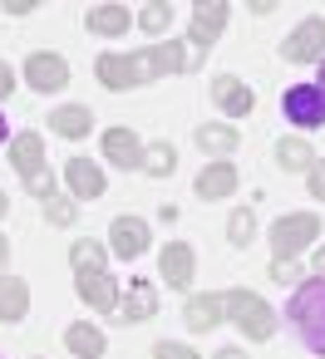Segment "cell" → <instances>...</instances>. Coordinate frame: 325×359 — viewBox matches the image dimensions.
<instances>
[{"label": "cell", "instance_id": "cell-1", "mask_svg": "<svg viewBox=\"0 0 325 359\" xmlns=\"http://www.w3.org/2000/svg\"><path fill=\"white\" fill-rule=\"evenodd\" d=\"M99 84L109 89H133V84H153L158 74H178V69H192V55L168 40V45H148L138 55H99Z\"/></svg>", "mask_w": 325, "mask_h": 359}, {"label": "cell", "instance_id": "cell-2", "mask_svg": "<svg viewBox=\"0 0 325 359\" xmlns=\"http://www.w3.org/2000/svg\"><path fill=\"white\" fill-rule=\"evenodd\" d=\"M69 261H74V290H79V300L89 310H99V315H114L119 310V280L104 271V246L99 241H74Z\"/></svg>", "mask_w": 325, "mask_h": 359}, {"label": "cell", "instance_id": "cell-3", "mask_svg": "<svg viewBox=\"0 0 325 359\" xmlns=\"http://www.w3.org/2000/svg\"><path fill=\"white\" fill-rule=\"evenodd\" d=\"M286 320L296 325V334L305 339V349H315L325 359V276L300 280V290L286 305Z\"/></svg>", "mask_w": 325, "mask_h": 359}, {"label": "cell", "instance_id": "cell-4", "mask_svg": "<svg viewBox=\"0 0 325 359\" xmlns=\"http://www.w3.org/2000/svg\"><path fill=\"white\" fill-rule=\"evenodd\" d=\"M227 315H232V325L246 339H271L276 334V310L261 295H251V290H232L227 295Z\"/></svg>", "mask_w": 325, "mask_h": 359}, {"label": "cell", "instance_id": "cell-5", "mask_svg": "<svg viewBox=\"0 0 325 359\" xmlns=\"http://www.w3.org/2000/svg\"><path fill=\"white\" fill-rule=\"evenodd\" d=\"M320 236V217L315 212H296V217H281L276 226H271V246H276V261H291V256H300L310 241Z\"/></svg>", "mask_w": 325, "mask_h": 359}, {"label": "cell", "instance_id": "cell-6", "mask_svg": "<svg viewBox=\"0 0 325 359\" xmlns=\"http://www.w3.org/2000/svg\"><path fill=\"white\" fill-rule=\"evenodd\" d=\"M281 114H286V123H296V128H320V123H325V94H320L315 84H291V89L281 94Z\"/></svg>", "mask_w": 325, "mask_h": 359}, {"label": "cell", "instance_id": "cell-7", "mask_svg": "<svg viewBox=\"0 0 325 359\" xmlns=\"http://www.w3.org/2000/svg\"><path fill=\"white\" fill-rule=\"evenodd\" d=\"M281 55H286L291 65H320V60H325V20H320V15L300 20V25L286 35Z\"/></svg>", "mask_w": 325, "mask_h": 359}, {"label": "cell", "instance_id": "cell-8", "mask_svg": "<svg viewBox=\"0 0 325 359\" xmlns=\"http://www.w3.org/2000/svg\"><path fill=\"white\" fill-rule=\"evenodd\" d=\"M227 30V0H197L192 6V25H187V45L212 50V40Z\"/></svg>", "mask_w": 325, "mask_h": 359}, {"label": "cell", "instance_id": "cell-9", "mask_svg": "<svg viewBox=\"0 0 325 359\" xmlns=\"http://www.w3.org/2000/svg\"><path fill=\"white\" fill-rule=\"evenodd\" d=\"M212 99H217V109H222L227 118H246V114L256 109V94H251L237 74H217V79H212Z\"/></svg>", "mask_w": 325, "mask_h": 359}, {"label": "cell", "instance_id": "cell-10", "mask_svg": "<svg viewBox=\"0 0 325 359\" xmlns=\"http://www.w3.org/2000/svg\"><path fill=\"white\" fill-rule=\"evenodd\" d=\"M25 79H30V89L55 94V89L69 84V65H65L60 55H30V60H25Z\"/></svg>", "mask_w": 325, "mask_h": 359}, {"label": "cell", "instance_id": "cell-11", "mask_svg": "<svg viewBox=\"0 0 325 359\" xmlns=\"http://www.w3.org/2000/svg\"><path fill=\"white\" fill-rule=\"evenodd\" d=\"M109 241H114V251H119L124 261H133V256L148 251V222H143V217H114Z\"/></svg>", "mask_w": 325, "mask_h": 359}, {"label": "cell", "instance_id": "cell-12", "mask_svg": "<svg viewBox=\"0 0 325 359\" xmlns=\"http://www.w3.org/2000/svg\"><path fill=\"white\" fill-rule=\"evenodd\" d=\"M192 266H197V256H192L187 241H168V251L158 256V271H163V280L173 290H187L192 285Z\"/></svg>", "mask_w": 325, "mask_h": 359}, {"label": "cell", "instance_id": "cell-13", "mask_svg": "<svg viewBox=\"0 0 325 359\" xmlns=\"http://www.w3.org/2000/svg\"><path fill=\"white\" fill-rule=\"evenodd\" d=\"M104 158L119 163V168H143V143L133 128H109L104 133Z\"/></svg>", "mask_w": 325, "mask_h": 359}, {"label": "cell", "instance_id": "cell-14", "mask_svg": "<svg viewBox=\"0 0 325 359\" xmlns=\"http://www.w3.org/2000/svg\"><path fill=\"white\" fill-rule=\"evenodd\" d=\"M65 177H69V192H74L79 202H89V197L104 192V168L89 163V158H69V163H65Z\"/></svg>", "mask_w": 325, "mask_h": 359}, {"label": "cell", "instance_id": "cell-15", "mask_svg": "<svg viewBox=\"0 0 325 359\" xmlns=\"http://www.w3.org/2000/svg\"><path fill=\"white\" fill-rule=\"evenodd\" d=\"M11 168H15L20 177L40 172V168H45V138H40V133H20V138H11Z\"/></svg>", "mask_w": 325, "mask_h": 359}, {"label": "cell", "instance_id": "cell-16", "mask_svg": "<svg viewBox=\"0 0 325 359\" xmlns=\"http://www.w3.org/2000/svg\"><path fill=\"white\" fill-rule=\"evenodd\" d=\"M232 192H237V168L232 163H207L197 172V197L217 202V197H232Z\"/></svg>", "mask_w": 325, "mask_h": 359}, {"label": "cell", "instance_id": "cell-17", "mask_svg": "<svg viewBox=\"0 0 325 359\" xmlns=\"http://www.w3.org/2000/svg\"><path fill=\"white\" fill-rule=\"evenodd\" d=\"M227 315V295H192L187 305H183V320H187V330H212L217 320Z\"/></svg>", "mask_w": 325, "mask_h": 359}, {"label": "cell", "instance_id": "cell-18", "mask_svg": "<svg viewBox=\"0 0 325 359\" xmlns=\"http://www.w3.org/2000/svg\"><path fill=\"white\" fill-rule=\"evenodd\" d=\"M65 344H69L74 359H104V330H94L89 320L69 325V330H65Z\"/></svg>", "mask_w": 325, "mask_h": 359}, {"label": "cell", "instance_id": "cell-19", "mask_svg": "<svg viewBox=\"0 0 325 359\" xmlns=\"http://www.w3.org/2000/svg\"><path fill=\"white\" fill-rule=\"evenodd\" d=\"M119 310H124V320H128V325L153 320V315H158V290H153L148 280H133V290H128V300H119Z\"/></svg>", "mask_w": 325, "mask_h": 359}, {"label": "cell", "instance_id": "cell-20", "mask_svg": "<svg viewBox=\"0 0 325 359\" xmlns=\"http://www.w3.org/2000/svg\"><path fill=\"white\" fill-rule=\"evenodd\" d=\"M25 315H30V285L15 280V276H11V280H0V320H11V325H15V320H25Z\"/></svg>", "mask_w": 325, "mask_h": 359}, {"label": "cell", "instance_id": "cell-21", "mask_svg": "<svg viewBox=\"0 0 325 359\" xmlns=\"http://www.w3.org/2000/svg\"><path fill=\"white\" fill-rule=\"evenodd\" d=\"M84 25H89L94 35H124V30L133 25V15H128V6H94V11L84 15Z\"/></svg>", "mask_w": 325, "mask_h": 359}, {"label": "cell", "instance_id": "cell-22", "mask_svg": "<svg viewBox=\"0 0 325 359\" xmlns=\"http://www.w3.org/2000/svg\"><path fill=\"white\" fill-rule=\"evenodd\" d=\"M50 128H55L60 138H84V133L94 128V114H89V109H79V104H65V109H55V114H50Z\"/></svg>", "mask_w": 325, "mask_h": 359}, {"label": "cell", "instance_id": "cell-23", "mask_svg": "<svg viewBox=\"0 0 325 359\" xmlns=\"http://www.w3.org/2000/svg\"><path fill=\"white\" fill-rule=\"evenodd\" d=\"M276 163H281L286 172H310V168H315V153H310L305 138H281V143H276Z\"/></svg>", "mask_w": 325, "mask_h": 359}, {"label": "cell", "instance_id": "cell-24", "mask_svg": "<svg viewBox=\"0 0 325 359\" xmlns=\"http://www.w3.org/2000/svg\"><path fill=\"white\" fill-rule=\"evenodd\" d=\"M237 143H241V133H237L232 123H202V128H197V148H202V153H232Z\"/></svg>", "mask_w": 325, "mask_h": 359}, {"label": "cell", "instance_id": "cell-25", "mask_svg": "<svg viewBox=\"0 0 325 359\" xmlns=\"http://www.w3.org/2000/svg\"><path fill=\"white\" fill-rule=\"evenodd\" d=\"M173 168H178V148H173V143L143 148V172H148V177H173Z\"/></svg>", "mask_w": 325, "mask_h": 359}, {"label": "cell", "instance_id": "cell-26", "mask_svg": "<svg viewBox=\"0 0 325 359\" xmlns=\"http://www.w3.org/2000/svg\"><path fill=\"white\" fill-rule=\"evenodd\" d=\"M173 25V6H163V0H153V6L138 15V30H148V35H163Z\"/></svg>", "mask_w": 325, "mask_h": 359}, {"label": "cell", "instance_id": "cell-27", "mask_svg": "<svg viewBox=\"0 0 325 359\" xmlns=\"http://www.w3.org/2000/svg\"><path fill=\"white\" fill-rule=\"evenodd\" d=\"M227 236H232V246H246V241L256 236V217H251L246 207H237L232 222H227Z\"/></svg>", "mask_w": 325, "mask_h": 359}, {"label": "cell", "instance_id": "cell-28", "mask_svg": "<svg viewBox=\"0 0 325 359\" xmlns=\"http://www.w3.org/2000/svg\"><path fill=\"white\" fill-rule=\"evenodd\" d=\"M45 217H50L55 226H74L79 207H74V202H65V197H50V202H45Z\"/></svg>", "mask_w": 325, "mask_h": 359}, {"label": "cell", "instance_id": "cell-29", "mask_svg": "<svg viewBox=\"0 0 325 359\" xmlns=\"http://www.w3.org/2000/svg\"><path fill=\"white\" fill-rule=\"evenodd\" d=\"M25 187H30V197L50 202V197H55V172H50V168H40V172H30V177H25Z\"/></svg>", "mask_w": 325, "mask_h": 359}, {"label": "cell", "instance_id": "cell-30", "mask_svg": "<svg viewBox=\"0 0 325 359\" xmlns=\"http://www.w3.org/2000/svg\"><path fill=\"white\" fill-rule=\"evenodd\" d=\"M153 359H197V349H187V344H173V339H163V344H153Z\"/></svg>", "mask_w": 325, "mask_h": 359}, {"label": "cell", "instance_id": "cell-31", "mask_svg": "<svg viewBox=\"0 0 325 359\" xmlns=\"http://www.w3.org/2000/svg\"><path fill=\"white\" fill-rule=\"evenodd\" d=\"M310 197H320V202H325V163H315V168H310Z\"/></svg>", "mask_w": 325, "mask_h": 359}, {"label": "cell", "instance_id": "cell-32", "mask_svg": "<svg viewBox=\"0 0 325 359\" xmlns=\"http://www.w3.org/2000/svg\"><path fill=\"white\" fill-rule=\"evenodd\" d=\"M11 89H15V69L0 60V99H11Z\"/></svg>", "mask_w": 325, "mask_h": 359}, {"label": "cell", "instance_id": "cell-33", "mask_svg": "<svg viewBox=\"0 0 325 359\" xmlns=\"http://www.w3.org/2000/svg\"><path fill=\"white\" fill-rule=\"evenodd\" d=\"M271 276H276V280H281V285H286V280H300V276H296V266H291V261H276V266H271Z\"/></svg>", "mask_w": 325, "mask_h": 359}, {"label": "cell", "instance_id": "cell-34", "mask_svg": "<svg viewBox=\"0 0 325 359\" xmlns=\"http://www.w3.org/2000/svg\"><path fill=\"white\" fill-rule=\"evenodd\" d=\"M35 6H40V0H6V11H11V15H30Z\"/></svg>", "mask_w": 325, "mask_h": 359}, {"label": "cell", "instance_id": "cell-35", "mask_svg": "<svg viewBox=\"0 0 325 359\" xmlns=\"http://www.w3.org/2000/svg\"><path fill=\"white\" fill-rule=\"evenodd\" d=\"M217 359H246V354H241L237 344H227V349H217Z\"/></svg>", "mask_w": 325, "mask_h": 359}, {"label": "cell", "instance_id": "cell-36", "mask_svg": "<svg viewBox=\"0 0 325 359\" xmlns=\"http://www.w3.org/2000/svg\"><path fill=\"white\" fill-rule=\"evenodd\" d=\"M6 261H11V241L0 236V271H6Z\"/></svg>", "mask_w": 325, "mask_h": 359}, {"label": "cell", "instance_id": "cell-37", "mask_svg": "<svg viewBox=\"0 0 325 359\" xmlns=\"http://www.w3.org/2000/svg\"><path fill=\"white\" fill-rule=\"evenodd\" d=\"M315 276H325V246L315 251Z\"/></svg>", "mask_w": 325, "mask_h": 359}, {"label": "cell", "instance_id": "cell-38", "mask_svg": "<svg viewBox=\"0 0 325 359\" xmlns=\"http://www.w3.org/2000/svg\"><path fill=\"white\" fill-rule=\"evenodd\" d=\"M11 138V123H6V114H0V143H6Z\"/></svg>", "mask_w": 325, "mask_h": 359}, {"label": "cell", "instance_id": "cell-39", "mask_svg": "<svg viewBox=\"0 0 325 359\" xmlns=\"http://www.w3.org/2000/svg\"><path fill=\"white\" fill-rule=\"evenodd\" d=\"M315 89H320V94H325V60H320V79H315Z\"/></svg>", "mask_w": 325, "mask_h": 359}, {"label": "cell", "instance_id": "cell-40", "mask_svg": "<svg viewBox=\"0 0 325 359\" xmlns=\"http://www.w3.org/2000/svg\"><path fill=\"white\" fill-rule=\"evenodd\" d=\"M6 212H11V197H6V192H0V217H6Z\"/></svg>", "mask_w": 325, "mask_h": 359}]
</instances>
